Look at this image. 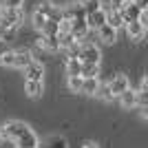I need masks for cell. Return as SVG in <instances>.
Returning a JSON list of instances; mask_svg holds the SVG:
<instances>
[{"instance_id":"1","label":"cell","mask_w":148,"mask_h":148,"mask_svg":"<svg viewBox=\"0 0 148 148\" xmlns=\"http://www.w3.org/2000/svg\"><path fill=\"white\" fill-rule=\"evenodd\" d=\"M2 133H5V139H13L18 148H40V142H38L36 133L27 126L25 122H7L2 126Z\"/></svg>"},{"instance_id":"2","label":"cell","mask_w":148,"mask_h":148,"mask_svg":"<svg viewBox=\"0 0 148 148\" xmlns=\"http://www.w3.org/2000/svg\"><path fill=\"white\" fill-rule=\"evenodd\" d=\"M2 9V20L7 29H18L22 22V9L20 7H0Z\"/></svg>"},{"instance_id":"3","label":"cell","mask_w":148,"mask_h":148,"mask_svg":"<svg viewBox=\"0 0 148 148\" xmlns=\"http://www.w3.org/2000/svg\"><path fill=\"white\" fill-rule=\"evenodd\" d=\"M38 47L49 51V53H58L62 49V40H60V36H47V33H42L38 38Z\"/></svg>"},{"instance_id":"4","label":"cell","mask_w":148,"mask_h":148,"mask_svg":"<svg viewBox=\"0 0 148 148\" xmlns=\"http://www.w3.org/2000/svg\"><path fill=\"white\" fill-rule=\"evenodd\" d=\"M80 58L82 62H93V64H99V60H102V53H99V49L95 47L93 42H86L82 44V51H80Z\"/></svg>"},{"instance_id":"5","label":"cell","mask_w":148,"mask_h":148,"mask_svg":"<svg viewBox=\"0 0 148 148\" xmlns=\"http://www.w3.org/2000/svg\"><path fill=\"white\" fill-rule=\"evenodd\" d=\"M126 36H128V40H133V42H139L144 36H146V27H144L142 20H133V22H128L126 25Z\"/></svg>"},{"instance_id":"6","label":"cell","mask_w":148,"mask_h":148,"mask_svg":"<svg viewBox=\"0 0 148 148\" xmlns=\"http://www.w3.org/2000/svg\"><path fill=\"white\" fill-rule=\"evenodd\" d=\"M88 31H93L88 27V20L86 18H77V20H71V33H73L77 40H84L88 36Z\"/></svg>"},{"instance_id":"7","label":"cell","mask_w":148,"mask_h":148,"mask_svg":"<svg viewBox=\"0 0 148 148\" xmlns=\"http://www.w3.org/2000/svg\"><path fill=\"white\" fill-rule=\"evenodd\" d=\"M142 7L137 5V2H133V0H128L126 5L122 7V13H124V20H126V25L128 22H133V20H139V16H142Z\"/></svg>"},{"instance_id":"8","label":"cell","mask_w":148,"mask_h":148,"mask_svg":"<svg viewBox=\"0 0 148 148\" xmlns=\"http://www.w3.org/2000/svg\"><path fill=\"white\" fill-rule=\"evenodd\" d=\"M86 20H88V27L97 31L102 25H106V22H108V11H106V9H97V11L88 13Z\"/></svg>"},{"instance_id":"9","label":"cell","mask_w":148,"mask_h":148,"mask_svg":"<svg viewBox=\"0 0 148 148\" xmlns=\"http://www.w3.org/2000/svg\"><path fill=\"white\" fill-rule=\"evenodd\" d=\"M128 88H130V82H128V77H126L124 73H117L111 80V91H113V95H117V97L124 91H128Z\"/></svg>"},{"instance_id":"10","label":"cell","mask_w":148,"mask_h":148,"mask_svg":"<svg viewBox=\"0 0 148 148\" xmlns=\"http://www.w3.org/2000/svg\"><path fill=\"white\" fill-rule=\"evenodd\" d=\"M97 36H99V40H102V42L113 44L115 40H117V29H115L113 25H108V22H106V25H102V27L97 29Z\"/></svg>"},{"instance_id":"11","label":"cell","mask_w":148,"mask_h":148,"mask_svg":"<svg viewBox=\"0 0 148 148\" xmlns=\"http://www.w3.org/2000/svg\"><path fill=\"white\" fill-rule=\"evenodd\" d=\"M64 18H66V20L86 18V11H84V7H82V2H73V5L64 7Z\"/></svg>"},{"instance_id":"12","label":"cell","mask_w":148,"mask_h":148,"mask_svg":"<svg viewBox=\"0 0 148 148\" xmlns=\"http://www.w3.org/2000/svg\"><path fill=\"white\" fill-rule=\"evenodd\" d=\"M25 77H27V80H40V82H42V77H44V66L40 64V62L33 60L29 66L25 69Z\"/></svg>"},{"instance_id":"13","label":"cell","mask_w":148,"mask_h":148,"mask_svg":"<svg viewBox=\"0 0 148 148\" xmlns=\"http://www.w3.org/2000/svg\"><path fill=\"white\" fill-rule=\"evenodd\" d=\"M108 25H113L115 29L126 27V20H124L122 9H117V7H111V9H108Z\"/></svg>"},{"instance_id":"14","label":"cell","mask_w":148,"mask_h":148,"mask_svg":"<svg viewBox=\"0 0 148 148\" xmlns=\"http://www.w3.org/2000/svg\"><path fill=\"white\" fill-rule=\"evenodd\" d=\"M31 62H33V56H31V51H27V49L16 51V69H22V71H25V69L29 66Z\"/></svg>"},{"instance_id":"15","label":"cell","mask_w":148,"mask_h":148,"mask_svg":"<svg viewBox=\"0 0 148 148\" xmlns=\"http://www.w3.org/2000/svg\"><path fill=\"white\" fill-rule=\"evenodd\" d=\"M82 69H84V62L77 56H69L66 60V73L69 75H82Z\"/></svg>"},{"instance_id":"16","label":"cell","mask_w":148,"mask_h":148,"mask_svg":"<svg viewBox=\"0 0 148 148\" xmlns=\"http://www.w3.org/2000/svg\"><path fill=\"white\" fill-rule=\"evenodd\" d=\"M119 104H122L124 108H135L137 106V91H133V88L124 91L122 95H119Z\"/></svg>"},{"instance_id":"17","label":"cell","mask_w":148,"mask_h":148,"mask_svg":"<svg viewBox=\"0 0 148 148\" xmlns=\"http://www.w3.org/2000/svg\"><path fill=\"white\" fill-rule=\"evenodd\" d=\"M25 91H27V95H29V97H40V95H42V82L40 80H27L25 82Z\"/></svg>"},{"instance_id":"18","label":"cell","mask_w":148,"mask_h":148,"mask_svg":"<svg viewBox=\"0 0 148 148\" xmlns=\"http://www.w3.org/2000/svg\"><path fill=\"white\" fill-rule=\"evenodd\" d=\"M97 91H99V80L97 77H84V88H82V93L97 95Z\"/></svg>"},{"instance_id":"19","label":"cell","mask_w":148,"mask_h":148,"mask_svg":"<svg viewBox=\"0 0 148 148\" xmlns=\"http://www.w3.org/2000/svg\"><path fill=\"white\" fill-rule=\"evenodd\" d=\"M69 88L73 93H82V88H84V75H69Z\"/></svg>"},{"instance_id":"20","label":"cell","mask_w":148,"mask_h":148,"mask_svg":"<svg viewBox=\"0 0 148 148\" xmlns=\"http://www.w3.org/2000/svg\"><path fill=\"white\" fill-rule=\"evenodd\" d=\"M33 27H36L38 31H42L44 29V25H47V22H49V18H47V16H44L42 11H40V9H36V11H33Z\"/></svg>"},{"instance_id":"21","label":"cell","mask_w":148,"mask_h":148,"mask_svg":"<svg viewBox=\"0 0 148 148\" xmlns=\"http://www.w3.org/2000/svg\"><path fill=\"white\" fill-rule=\"evenodd\" d=\"M82 75H84V77H97V75H99V64H93V62H84Z\"/></svg>"},{"instance_id":"22","label":"cell","mask_w":148,"mask_h":148,"mask_svg":"<svg viewBox=\"0 0 148 148\" xmlns=\"http://www.w3.org/2000/svg\"><path fill=\"white\" fill-rule=\"evenodd\" d=\"M0 64L2 66H16V51H5L0 56Z\"/></svg>"},{"instance_id":"23","label":"cell","mask_w":148,"mask_h":148,"mask_svg":"<svg viewBox=\"0 0 148 148\" xmlns=\"http://www.w3.org/2000/svg\"><path fill=\"white\" fill-rule=\"evenodd\" d=\"M40 148H69V146H66V139H64V137H51L49 142L44 144V146H40Z\"/></svg>"},{"instance_id":"24","label":"cell","mask_w":148,"mask_h":148,"mask_svg":"<svg viewBox=\"0 0 148 148\" xmlns=\"http://www.w3.org/2000/svg\"><path fill=\"white\" fill-rule=\"evenodd\" d=\"M42 33H47V36H60V22H56V20H49V22L44 25Z\"/></svg>"},{"instance_id":"25","label":"cell","mask_w":148,"mask_h":148,"mask_svg":"<svg viewBox=\"0 0 148 148\" xmlns=\"http://www.w3.org/2000/svg\"><path fill=\"white\" fill-rule=\"evenodd\" d=\"M80 2H82V7H84L86 16L93 13V11H97V9H102V2H99V0H80Z\"/></svg>"},{"instance_id":"26","label":"cell","mask_w":148,"mask_h":148,"mask_svg":"<svg viewBox=\"0 0 148 148\" xmlns=\"http://www.w3.org/2000/svg\"><path fill=\"white\" fill-rule=\"evenodd\" d=\"M97 95L102 99H113V91H111V82H106V84H99V91Z\"/></svg>"},{"instance_id":"27","label":"cell","mask_w":148,"mask_h":148,"mask_svg":"<svg viewBox=\"0 0 148 148\" xmlns=\"http://www.w3.org/2000/svg\"><path fill=\"white\" fill-rule=\"evenodd\" d=\"M137 106L148 108V91L146 88H139V91H137Z\"/></svg>"},{"instance_id":"28","label":"cell","mask_w":148,"mask_h":148,"mask_svg":"<svg viewBox=\"0 0 148 148\" xmlns=\"http://www.w3.org/2000/svg\"><path fill=\"white\" fill-rule=\"evenodd\" d=\"M25 0H2V7H22Z\"/></svg>"},{"instance_id":"29","label":"cell","mask_w":148,"mask_h":148,"mask_svg":"<svg viewBox=\"0 0 148 148\" xmlns=\"http://www.w3.org/2000/svg\"><path fill=\"white\" fill-rule=\"evenodd\" d=\"M139 20H142V22H144V27H146V29H148V9H144V11H142V16H139Z\"/></svg>"},{"instance_id":"30","label":"cell","mask_w":148,"mask_h":148,"mask_svg":"<svg viewBox=\"0 0 148 148\" xmlns=\"http://www.w3.org/2000/svg\"><path fill=\"white\" fill-rule=\"evenodd\" d=\"M82 148H99V146L95 142H84V144H82Z\"/></svg>"},{"instance_id":"31","label":"cell","mask_w":148,"mask_h":148,"mask_svg":"<svg viewBox=\"0 0 148 148\" xmlns=\"http://www.w3.org/2000/svg\"><path fill=\"white\" fill-rule=\"evenodd\" d=\"M142 88H146V91H148V73L142 77Z\"/></svg>"},{"instance_id":"32","label":"cell","mask_w":148,"mask_h":148,"mask_svg":"<svg viewBox=\"0 0 148 148\" xmlns=\"http://www.w3.org/2000/svg\"><path fill=\"white\" fill-rule=\"evenodd\" d=\"M2 139H5V133H2V128H0V144H2Z\"/></svg>"},{"instance_id":"33","label":"cell","mask_w":148,"mask_h":148,"mask_svg":"<svg viewBox=\"0 0 148 148\" xmlns=\"http://www.w3.org/2000/svg\"><path fill=\"white\" fill-rule=\"evenodd\" d=\"M144 119H148V108H144Z\"/></svg>"},{"instance_id":"34","label":"cell","mask_w":148,"mask_h":148,"mask_svg":"<svg viewBox=\"0 0 148 148\" xmlns=\"http://www.w3.org/2000/svg\"><path fill=\"white\" fill-rule=\"evenodd\" d=\"M0 42H2V36H0Z\"/></svg>"},{"instance_id":"35","label":"cell","mask_w":148,"mask_h":148,"mask_svg":"<svg viewBox=\"0 0 148 148\" xmlns=\"http://www.w3.org/2000/svg\"><path fill=\"white\" fill-rule=\"evenodd\" d=\"M133 2H137V0H133Z\"/></svg>"}]
</instances>
